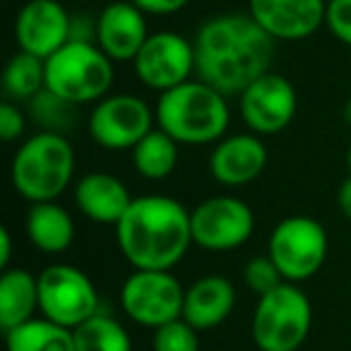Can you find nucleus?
<instances>
[{"label": "nucleus", "mask_w": 351, "mask_h": 351, "mask_svg": "<svg viewBox=\"0 0 351 351\" xmlns=\"http://www.w3.org/2000/svg\"><path fill=\"white\" fill-rule=\"evenodd\" d=\"M75 178V149L58 132L27 137L10 161L12 188L32 205L56 202Z\"/></svg>", "instance_id": "nucleus-4"}, {"label": "nucleus", "mask_w": 351, "mask_h": 351, "mask_svg": "<svg viewBox=\"0 0 351 351\" xmlns=\"http://www.w3.org/2000/svg\"><path fill=\"white\" fill-rule=\"evenodd\" d=\"M327 250H330V239L325 226L306 215L282 219L272 229L267 243V255L289 284L315 277L325 265Z\"/></svg>", "instance_id": "nucleus-7"}, {"label": "nucleus", "mask_w": 351, "mask_h": 351, "mask_svg": "<svg viewBox=\"0 0 351 351\" xmlns=\"http://www.w3.org/2000/svg\"><path fill=\"white\" fill-rule=\"evenodd\" d=\"M154 111L135 94H108L94 104L87 118L89 137L111 152L135 149V145L154 130Z\"/></svg>", "instance_id": "nucleus-10"}, {"label": "nucleus", "mask_w": 351, "mask_h": 351, "mask_svg": "<svg viewBox=\"0 0 351 351\" xmlns=\"http://www.w3.org/2000/svg\"><path fill=\"white\" fill-rule=\"evenodd\" d=\"M298 108V97L293 84L284 75L269 70L258 77L239 97V111L243 123L255 135H277L293 121Z\"/></svg>", "instance_id": "nucleus-13"}, {"label": "nucleus", "mask_w": 351, "mask_h": 351, "mask_svg": "<svg viewBox=\"0 0 351 351\" xmlns=\"http://www.w3.org/2000/svg\"><path fill=\"white\" fill-rule=\"evenodd\" d=\"M10 258H12V236L8 226H0V269L5 272L10 269Z\"/></svg>", "instance_id": "nucleus-33"}, {"label": "nucleus", "mask_w": 351, "mask_h": 351, "mask_svg": "<svg viewBox=\"0 0 351 351\" xmlns=\"http://www.w3.org/2000/svg\"><path fill=\"white\" fill-rule=\"evenodd\" d=\"M132 5L140 8L145 15H176V12H181L183 8L191 3V0H130Z\"/></svg>", "instance_id": "nucleus-32"}, {"label": "nucleus", "mask_w": 351, "mask_h": 351, "mask_svg": "<svg viewBox=\"0 0 351 351\" xmlns=\"http://www.w3.org/2000/svg\"><path fill=\"white\" fill-rule=\"evenodd\" d=\"M132 65L145 87L164 94L193 80L191 75L195 73V46L176 32H154L145 41Z\"/></svg>", "instance_id": "nucleus-12"}, {"label": "nucleus", "mask_w": 351, "mask_h": 351, "mask_svg": "<svg viewBox=\"0 0 351 351\" xmlns=\"http://www.w3.org/2000/svg\"><path fill=\"white\" fill-rule=\"evenodd\" d=\"M113 65L97 44L68 41L46 58V89L73 106L97 104L111 92Z\"/></svg>", "instance_id": "nucleus-5"}, {"label": "nucleus", "mask_w": 351, "mask_h": 351, "mask_svg": "<svg viewBox=\"0 0 351 351\" xmlns=\"http://www.w3.org/2000/svg\"><path fill=\"white\" fill-rule=\"evenodd\" d=\"M70 41L97 44V17H92L89 12L70 15Z\"/></svg>", "instance_id": "nucleus-31"}, {"label": "nucleus", "mask_w": 351, "mask_h": 351, "mask_svg": "<svg viewBox=\"0 0 351 351\" xmlns=\"http://www.w3.org/2000/svg\"><path fill=\"white\" fill-rule=\"evenodd\" d=\"M195 75L224 97H241L269 73L274 39L248 15L226 12L210 17L195 34Z\"/></svg>", "instance_id": "nucleus-1"}, {"label": "nucleus", "mask_w": 351, "mask_h": 351, "mask_svg": "<svg viewBox=\"0 0 351 351\" xmlns=\"http://www.w3.org/2000/svg\"><path fill=\"white\" fill-rule=\"evenodd\" d=\"M29 243L36 250L49 255H58L73 245L75 241V221L73 215L58 202H39L32 205L25 221Z\"/></svg>", "instance_id": "nucleus-20"}, {"label": "nucleus", "mask_w": 351, "mask_h": 351, "mask_svg": "<svg viewBox=\"0 0 351 351\" xmlns=\"http://www.w3.org/2000/svg\"><path fill=\"white\" fill-rule=\"evenodd\" d=\"M8 351H77L73 330L49 320L32 317L29 322L5 332Z\"/></svg>", "instance_id": "nucleus-22"}, {"label": "nucleus", "mask_w": 351, "mask_h": 351, "mask_svg": "<svg viewBox=\"0 0 351 351\" xmlns=\"http://www.w3.org/2000/svg\"><path fill=\"white\" fill-rule=\"evenodd\" d=\"M25 113L20 111L15 101L5 99V101L0 104V140L3 142H15L25 135Z\"/></svg>", "instance_id": "nucleus-30"}, {"label": "nucleus", "mask_w": 351, "mask_h": 351, "mask_svg": "<svg viewBox=\"0 0 351 351\" xmlns=\"http://www.w3.org/2000/svg\"><path fill=\"white\" fill-rule=\"evenodd\" d=\"M313 325V306L296 284L284 282L260 296L253 313V341L260 351H296Z\"/></svg>", "instance_id": "nucleus-6"}, {"label": "nucleus", "mask_w": 351, "mask_h": 351, "mask_svg": "<svg viewBox=\"0 0 351 351\" xmlns=\"http://www.w3.org/2000/svg\"><path fill=\"white\" fill-rule=\"evenodd\" d=\"M193 243L212 253L236 250L253 236L255 215L248 202L234 195H215L191 210Z\"/></svg>", "instance_id": "nucleus-11"}, {"label": "nucleus", "mask_w": 351, "mask_h": 351, "mask_svg": "<svg viewBox=\"0 0 351 351\" xmlns=\"http://www.w3.org/2000/svg\"><path fill=\"white\" fill-rule=\"evenodd\" d=\"M116 241L135 269L171 272L193 245L191 210L166 195L135 197L116 224Z\"/></svg>", "instance_id": "nucleus-2"}, {"label": "nucleus", "mask_w": 351, "mask_h": 351, "mask_svg": "<svg viewBox=\"0 0 351 351\" xmlns=\"http://www.w3.org/2000/svg\"><path fill=\"white\" fill-rule=\"evenodd\" d=\"M135 197L130 195L125 183L106 171L84 173L75 183V205L87 219L97 224L116 226L132 205Z\"/></svg>", "instance_id": "nucleus-18"}, {"label": "nucleus", "mask_w": 351, "mask_h": 351, "mask_svg": "<svg viewBox=\"0 0 351 351\" xmlns=\"http://www.w3.org/2000/svg\"><path fill=\"white\" fill-rule=\"evenodd\" d=\"M39 311L49 320L75 330L99 313L97 287L73 265H51L39 274Z\"/></svg>", "instance_id": "nucleus-9"}, {"label": "nucleus", "mask_w": 351, "mask_h": 351, "mask_svg": "<svg viewBox=\"0 0 351 351\" xmlns=\"http://www.w3.org/2000/svg\"><path fill=\"white\" fill-rule=\"evenodd\" d=\"M147 39V15L130 0H116L97 15V46L113 63H132Z\"/></svg>", "instance_id": "nucleus-17"}, {"label": "nucleus", "mask_w": 351, "mask_h": 351, "mask_svg": "<svg viewBox=\"0 0 351 351\" xmlns=\"http://www.w3.org/2000/svg\"><path fill=\"white\" fill-rule=\"evenodd\" d=\"M20 51L46 60L70 41V12L58 0H27L15 17Z\"/></svg>", "instance_id": "nucleus-14"}, {"label": "nucleus", "mask_w": 351, "mask_h": 351, "mask_svg": "<svg viewBox=\"0 0 351 351\" xmlns=\"http://www.w3.org/2000/svg\"><path fill=\"white\" fill-rule=\"evenodd\" d=\"M73 104L56 97L49 89L36 94L29 101L32 121L41 125V132H58V135H65V130L73 125Z\"/></svg>", "instance_id": "nucleus-26"}, {"label": "nucleus", "mask_w": 351, "mask_h": 351, "mask_svg": "<svg viewBox=\"0 0 351 351\" xmlns=\"http://www.w3.org/2000/svg\"><path fill=\"white\" fill-rule=\"evenodd\" d=\"M248 15L274 41H303L327 15V0H248Z\"/></svg>", "instance_id": "nucleus-15"}, {"label": "nucleus", "mask_w": 351, "mask_h": 351, "mask_svg": "<svg viewBox=\"0 0 351 351\" xmlns=\"http://www.w3.org/2000/svg\"><path fill=\"white\" fill-rule=\"evenodd\" d=\"M337 207H339V212L346 217V219H351V176L339 183V191H337Z\"/></svg>", "instance_id": "nucleus-34"}, {"label": "nucleus", "mask_w": 351, "mask_h": 351, "mask_svg": "<svg viewBox=\"0 0 351 351\" xmlns=\"http://www.w3.org/2000/svg\"><path fill=\"white\" fill-rule=\"evenodd\" d=\"M154 116L156 128L178 145H217L229 132V97L195 77L159 94Z\"/></svg>", "instance_id": "nucleus-3"}, {"label": "nucleus", "mask_w": 351, "mask_h": 351, "mask_svg": "<svg viewBox=\"0 0 351 351\" xmlns=\"http://www.w3.org/2000/svg\"><path fill=\"white\" fill-rule=\"evenodd\" d=\"M267 166V147L255 132L221 137L210 154V173L219 186L241 188L258 181Z\"/></svg>", "instance_id": "nucleus-16"}, {"label": "nucleus", "mask_w": 351, "mask_h": 351, "mask_svg": "<svg viewBox=\"0 0 351 351\" xmlns=\"http://www.w3.org/2000/svg\"><path fill=\"white\" fill-rule=\"evenodd\" d=\"M77 351H132L128 330L111 315L97 313L73 330Z\"/></svg>", "instance_id": "nucleus-25"}, {"label": "nucleus", "mask_w": 351, "mask_h": 351, "mask_svg": "<svg viewBox=\"0 0 351 351\" xmlns=\"http://www.w3.org/2000/svg\"><path fill=\"white\" fill-rule=\"evenodd\" d=\"M3 89L10 101L29 104L36 94L46 89V60L17 51L3 70Z\"/></svg>", "instance_id": "nucleus-24"}, {"label": "nucleus", "mask_w": 351, "mask_h": 351, "mask_svg": "<svg viewBox=\"0 0 351 351\" xmlns=\"http://www.w3.org/2000/svg\"><path fill=\"white\" fill-rule=\"evenodd\" d=\"M236 306V289L221 274H207L186 289L183 320L197 332L212 330L231 315Z\"/></svg>", "instance_id": "nucleus-19"}, {"label": "nucleus", "mask_w": 351, "mask_h": 351, "mask_svg": "<svg viewBox=\"0 0 351 351\" xmlns=\"http://www.w3.org/2000/svg\"><path fill=\"white\" fill-rule=\"evenodd\" d=\"M344 121H346V123H351V99L344 104Z\"/></svg>", "instance_id": "nucleus-35"}, {"label": "nucleus", "mask_w": 351, "mask_h": 351, "mask_svg": "<svg viewBox=\"0 0 351 351\" xmlns=\"http://www.w3.org/2000/svg\"><path fill=\"white\" fill-rule=\"evenodd\" d=\"M346 169H349V176H351V147H349V152H346Z\"/></svg>", "instance_id": "nucleus-36"}, {"label": "nucleus", "mask_w": 351, "mask_h": 351, "mask_svg": "<svg viewBox=\"0 0 351 351\" xmlns=\"http://www.w3.org/2000/svg\"><path fill=\"white\" fill-rule=\"evenodd\" d=\"M325 25L337 41L351 46V0H327Z\"/></svg>", "instance_id": "nucleus-29"}, {"label": "nucleus", "mask_w": 351, "mask_h": 351, "mask_svg": "<svg viewBox=\"0 0 351 351\" xmlns=\"http://www.w3.org/2000/svg\"><path fill=\"white\" fill-rule=\"evenodd\" d=\"M183 298L186 289L181 282L171 272L156 269H135L121 289L123 313L132 322L152 330L183 317Z\"/></svg>", "instance_id": "nucleus-8"}, {"label": "nucleus", "mask_w": 351, "mask_h": 351, "mask_svg": "<svg viewBox=\"0 0 351 351\" xmlns=\"http://www.w3.org/2000/svg\"><path fill=\"white\" fill-rule=\"evenodd\" d=\"M243 282L250 291H255L258 296L274 291L277 287L284 284V277L279 272V267L272 263L269 255H258V258L248 260L243 267Z\"/></svg>", "instance_id": "nucleus-28"}, {"label": "nucleus", "mask_w": 351, "mask_h": 351, "mask_svg": "<svg viewBox=\"0 0 351 351\" xmlns=\"http://www.w3.org/2000/svg\"><path fill=\"white\" fill-rule=\"evenodd\" d=\"M39 308V277L20 267L0 274V327L15 330L34 317Z\"/></svg>", "instance_id": "nucleus-21"}, {"label": "nucleus", "mask_w": 351, "mask_h": 351, "mask_svg": "<svg viewBox=\"0 0 351 351\" xmlns=\"http://www.w3.org/2000/svg\"><path fill=\"white\" fill-rule=\"evenodd\" d=\"M152 346L154 351H200V339L195 327L178 317L169 325L156 327Z\"/></svg>", "instance_id": "nucleus-27"}, {"label": "nucleus", "mask_w": 351, "mask_h": 351, "mask_svg": "<svg viewBox=\"0 0 351 351\" xmlns=\"http://www.w3.org/2000/svg\"><path fill=\"white\" fill-rule=\"evenodd\" d=\"M132 166L147 181H164L178 166V142L166 135L161 128H154L147 137L135 145Z\"/></svg>", "instance_id": "nucleus-23"}]
</instances>
